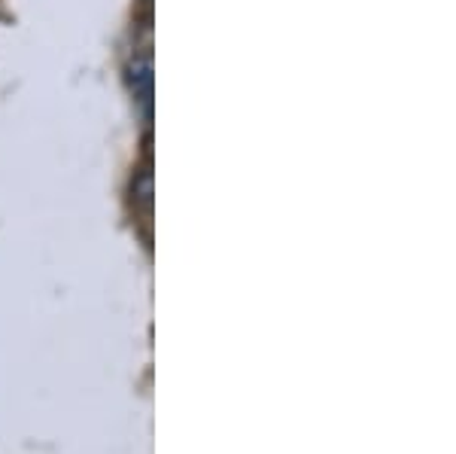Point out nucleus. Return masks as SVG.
<instances>
[{
  "mask_svg": "<svg viewBox=\"0 0 456 454\" xmlns=\"http://www.w3.org/2000/svg\"><path fill=\"white\" fill-rule=\"evenodd\" d=\"M131 92L134 101L143 107V116H150V98H152V68H150V55L134 58L131 64Z\"/></svg>",
  "mask_w": 456,
  "mask_h": 454,
  "instance_id": "1",
  "label": "nucleus"
}]
</instances>
